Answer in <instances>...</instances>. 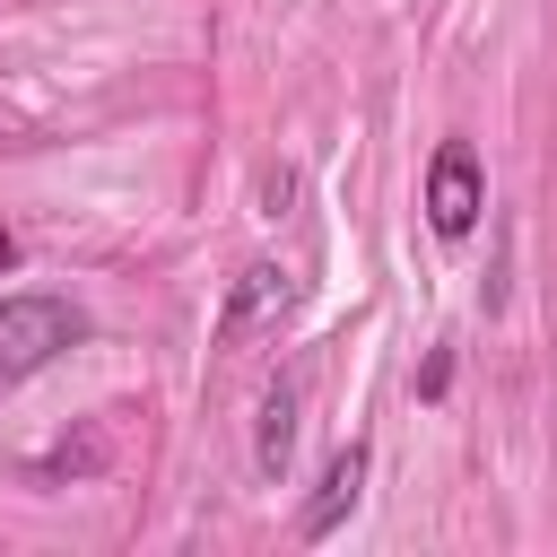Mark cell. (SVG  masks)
Instances as JSON below:
<instances>
[{
    "instance_id": "6da1fadb",
    "label": "cell",
    "mask_w": 557,
    "mask_h": 557,
    "mask_svg": "<svg viewBox=\"0 0 557 557\" xmlns=\"http://www.w3.org/2000/svg\"><path fill=\"white\" fill-rule=\"evenodd\" d=\"M70 339H87V313L61 305V296H0V374H35L52 366Z\"/></svg>"
},
{
    "instance_id": "7a4b0ae2",
    "label": "cell",
    "mask_w": 557,
    "mask_h": 557,
    "mask_svg": "<svg viewBox=\"0 0 557 557\" xmlns=\"http://www.w3.org/2000/svg\"><path fill=\"white\" fill-rule=\"evenodd\" d=\"M479 209H487V183H479V157H470L461 139H444V148H435V165H426V226L461 244V235L479 226Z\"/></svg>"
},
{
    "instance_id": "3957f363",
    "label": "cell",
    "mask_w": 557,
    "mask_h": 557,
    "mask_svg": "<svg viewBox=\"0 0 557 557\" xmlns=\"http://www.w3.org/2000/svg\"><path fill=\"white\" fill-rule=\"evenodd\" d=\"M296 426H305V383L278 374V383L261 392V426H252V461H261V479H287V461H296Z\"/></svg>"
},
{
    "instance_id": "277c9868",
    "label": "cell",
    "mask_w": 557,
    "mask_h": 557,
    "mask_svg": "<svg viewBox=\"0 0 557 557\" xmlns=\"http://www.w3.org/2000/svg\"><path fill=\"white\" fill-rule=\"evenodd\" d=\"M366 496V444H339L331 461H322V487H313V505L296 513V540H331L339 531V513Z\"/></svg>"
},
{
    "instance_id": "5b68a950",
    "label": "cell",
    "mask_w": 557,
    "mask_h": 557,
    "mask_svg": "<svg viewBox=\"0 0 557 557\" xmlns=\"http://www.w3.org/2000/svg\"><path fill=\"white\" fill-rule=\"evenodd\" d=\"M287 305H296V278H287L278 261H252V270H244V287H235V305H226V322H218V339L235 348L252 322H278Z\"/></svg>"
},
{
    "instance_id": "8992f818",
    "label": "cell",
    "mask_w": 557,
    "mask_h": 557,
    "mask_svg": "<svg viewBox=\"0 0 557 557\" xmlns=\"http://www.w3.org/2000/svg\"><path fill=\"white\" fill-rule=\"evenodd\" d=\"M9 261H17V235H9V226H0V270H9Z\"/></svg>"
}]
</instances>
